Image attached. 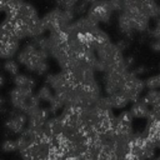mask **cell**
Instances as JSON below:
<instances>
[{"label": "cell", "mask_w": 160, "mask_h": 160, "mask_svg": "<svg viewBox=\"0 0 160 160\" xmlns=\"http://www.w3.org/2000/svg\"><path fill=\"white\" fill-rule=\"evenodd\" d=\"M36 95H38V98H39L40 101L50 102V101L52 100V98H54V90H52L49 85L45 84L44 86H41V88L38 90Z\"/></svg>", "instance_id": "10"}, {"label": "cell", "mask_w": 160, "mask_h": 160, "mask_svg": "<svg viewBox=\"0 0 160 160\" xmlns=\"http://www.w3.org/2000/svg\"><path fill=\"white\" fill-rule=\"evenodd\" d=\"M118 118V121L120 122V124H124V125H131V121H132V115H131V112H130V110L129 111H122V112H120V115L119 116H116Z\"/></svg>", "instance_id": "14"}, {"label": "cell", "mask_w": 160, "mask_h": 160, "mask_svg": "<svg viewBox=\"0 0 160 160\" xmlns=\"http://www.w3.org/2000/svg\"><path fill=\"white\" fill-rule=\"evenodd\" d=\"M20 40L14 35L0 34V59H10L18 54Z\"/></svg>", "instance_id": "6"}, {"label": "cell", "mask_w": 160, "mask_h": 160, "mask_svg": "<svg viewBox=\"0 0 160 160\" xmlns=\"http://www.w3.org/2000/svg\"><path fill=\"white\" fill-rule=\"evenodd\" d=\"M108 98L110 100V104H111L112 109H122L129 104V100L126 99V96L124 94H121L120 91H118L112 95H109Z\"/></svg>", "instance_id": "9"}, {"label": "cell", "mask_w": 160, "mask_h": 160, "mask_svg": "<svg viewBox=\"0 0 160 160\" xmlns=\"http://www.w3.org/2000/svg\"><path fill=\"white\" fill-rule=\"evenodd\" d=\"M14 84L19 88H26V89H34L36 85V81L34 78L25 75V74H16L14 76Z\"/></svg>", "instance_id": "8"}, {"label": "cell", "mask_w": 160, "mask_h": 160, "mask_svg": "<svg viewBox=\"0 0 160 160\" xmlns=\"http://www.w3.org/2000/svg\"><path fill=\"white\" fill-rule=\"evenodd\" d=\"M49 54L42 50L32 40L25 44L20 51H18V62L26 68L28 71L35 72L38 75H44L49 70L48 64Z\"/></svg>", "instance_id": "1"}, {"label": "cell", "mask_w": 160, "mask_h": 160, "mask_svg": "<svg viewBox=\"0 0 160 160\" xmlns=\"http://www.w3.org/2000/svg\"><path fill=\"white\" fill-rule=\"evenodd\" d=\"M0 11H4V0H0Z\"/></svg>", "instance_id": "17"}, {"label": "cell", "mask_w": 160, "mask_h": 160, "mask_svg": "<svg viewBox=\"0 0 160 160\" xmlns=\"http://www.w3.org/2000/svg\"><path fill=\"white\" fill-rule=\"evenodd\" d=\"M4 105H5V100H4V98L0 95V112H1L2 110H5V109H4Z\"/></svg>", "instance_id": "15"}, {"label": "cell", "mask_w": 160, "mask_h": 160, "mask_svg": "<svg viewBox=\"0 0 160 160\" xmlns=\"http://www.w3.org/2000/svg\"><path fill=\"white\" fill-rule=\"evenodd\" d=\"M4 84H5V76L2 74H0V88L4 86Z\"/></svg>", "instance_id": "16"}, {"label": "cell", "mask_w": 160, "mask_h": 160, "mask_svg": "<svg viewBox=\"0 0 160 160\" xmlns=\"http://www.w3.org/2000/svg\"><path fill=\"white\" fill-rule=\"evenodd\" d=\"M10 102L14 109L25 112L26 115L40 106V100L31 89L15 86L10 91Z\"/></svg>", "instance_id": "2"}, {"label": "cell", "mask_w": 160, "mask_h": 160, "mask_svg": "<svg viewBox=\"0 0 160 160\" xmlns=\"http://www.w3.org/2000/svg\"><path fill=\"white\" fill-rule=\"evenodd\" d=\"M1 150L4 152H14L18 150V144H16V140H12V139H5L1 144Z\"/></svg>", "instance_id": "12"}, {"label": "cell", "mask_w": 160, "mask_h": 160, "mask_svg": "<svg viewBox=\"0 0 160 160\" xmlns=\"http://www.w3.org/2000/svg\"><path fill=\"white\" fill-rule=\"evenodd\" d=\"M145 88H148V89H160V72L148 78L145 80Z\"/></svg>", "instance_id": "13"}, {"label": "cell", "mask_w": 160, "mask_h": 160, "mask_svg": "<svg viewBox=\"0 0 160 160\" xmlns=\"http://www.w3.org/2000/svg\"><path fill=\"white\" fill-rule=\"evenodd\" d=\"M28 125V115L12 108L5 121V128L11 134H20Z\"/></svg>", "instance_id": "5"}, {"label": "cell", "mask_w": 160, "mask_h": 160, "mask_svg": "<svg viewBox=\"0 0 160 160\" xmlns=\"http://www.w3.org/2000/svg\"><path fill=\"white\" fill-rule=\"evenodd\" d=\"M2 68H4V70H5L8 74H10V75H14V76H15L16 74H19V62H18L16 60H14L12 58L5 59V62H4Z\"/></svg>", "instance_id": "11"}, {"label": "cell", "mask_w": 160, "mask_h": 160, "mask_svg": "<svg viewBox=\"0 0 160 160\" xmlns=\"http://www.w3.org/2000/svg\"><path fill=\"white\" fill-rule=\"evenodd\" d=\"M75 15L70 10L61 9L56 6L51 11H49L45 16L41 18L42 25L46 31H66L71 21L74 20Z\"/></svg>", "instance_id": "3"}, {"label": "cell", "mask_w": 160, "mask_h": 160, "mask_svg": "<svg viewBox=\"0 0 160 160\" xmlns=\"http://www.w3.org/2000/svg\"><path fill=\"white\" fill-rule=\"evenodd\" d=\"M115 12L109 0H95L88 9L86 15L96 24H106Z\"/></svg>", "instance_id": "4"}, {"label": "cell", "mask_w": 160, "mask_h": 160, "mask_svg": "<svg viewBox=\"0 0 160 160\" xmlns=\"http://www.w3.org/2000/svg\"><path fill=\"white\" fill-rule=\"evenodd\" d=\"M149 110H150V106L148 104H145L142 100H138V101L132 102V106L130 109V112H131V115L134 118L144 119V118L148 116Z\"/></svg>", "instance_id": "7"}]
</instances>
